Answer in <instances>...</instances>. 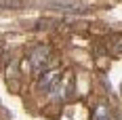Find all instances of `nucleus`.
Wrapping results in <instances>:
<instances>
[{
    "instance_id": "4",
    "label": "nucleus",
    "mask_w": 122,
    "mask_h": 120,
    "mask_svg": "<svg viewBox=\"0 0 122 120\" xmlns=\"http://www.w3.org/2000/svg\"><path fill=\"white\" fill-rule=\"evenodd\" d=\"M93 120H112V118H110V114H107V110L101 105V108L95 110V116H93Z\"/></svg>"
},
{
    "instance_id": "1",
    "label": "nucleus",
    "mask_w": 122,
    "mask_h": 120,
    "mask_svg": "<svg viewBox=\"0 0 122 120\" xmlns=\"http://www.w3.org/2000/svg\"><path fill=\"white\" fill-rule=\"evenodd\" d=\"M49 59H51V48L46 44H38V47H34L30 51V63H32V68L36 72H42L46 68Z\"/></svg>"
},
{
    "instance_id": "3",
    "label": "nucleus",
    "mask_w": 122,
    "mask_h": 120,
    "mask_svg": "<svg viewBox=\"0 0 122 120\" xmlns=\"http://www.w3.org/2000/svg\"><path fill=\"white\" fill-rule=\"evenodd\" d=\"M107 48H110V53H122V34H114V36H110V40H107Z\"/></svg>"
},
{
    "instance_id": "2",
    "label": "nucleus",
    "mask_w": 122,
    "mask_h": 120,
    "mask_svg": "<svg viewBox=\"0 0 122 120\" xmlns=\"http://www.w3.org/2000/svg\"><path fill=\"white\" fill-rule=\"evenodd\" d=\"M59 78H61V72H59V70L44 72L42 76H40V80H38V86H40V91H44V93H51V91H55V89L59 86Z\"/></svg>"
}]
</instances>
